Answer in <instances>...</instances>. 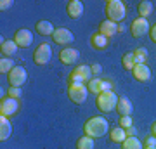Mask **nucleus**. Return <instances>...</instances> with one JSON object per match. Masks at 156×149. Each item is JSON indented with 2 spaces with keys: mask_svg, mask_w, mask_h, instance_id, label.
Masks as SVG:
<instances>
[{
  "mask_svg": "<svg viewBox=\"0 0 156 149\" xmlns=\"http://www.w3.org/2000/svg\"><path fill=\"white\" fill-rule=\"evenodd\" d=\"M90 45H92L94 49H97V50H102V49H106V47H108V38L104 37V35H101L99 31H97L95 35L90 37Z\"/></svg>",
  "mask_w": 156,
  "mask_h": 149,
  "instance_id": "obj_20",
  "label": "nucleus"
},
{
  "mask_svg": "<svg viewBox=\"0 0 156 149\" xmlns=\"http://www.w3.org/2000/svg\"><path fill=\"white\" fill-rule=\"evenodd\" d=\"M0 52H2V57H11L17 52V45L14 40H2L0 44Z\"/></svg>",
  "mask_w": 156,
  "mask_h": 149,
  "instance_id": "obj_17",
  "label": "nucleus"
},
{
  "mask_svg": "<svg viewBox=\"0 0 156 149\" xmlns=\"http://www.w3.org/2000/svg\"><path fill=\"white\" fill-rule=\"evenodd\" d=\"M137 12H139V17L147 19V16L153 12V4H151L149 0H142V2H139V5H137Z\"/></svg>",
  "mask_w": 156,
  "mask_h": 149,
  "instance_id": "obj_23",
  "label": "nucleus"
},
{
  "mask_svg": "<svg viewBox=\"0 0 156 149\" xmlns=\"http://www.w3.org/2000/svg\"><path fill=\"white\" fill-rule=\"evenodd\" d=\"M102 85H104V80H101V78H92L90 82H87V90H89V94L99 95L101 92H102Z\"/></svg>",
  "mask_w": 156,
  "mask_h": 149,
  "instance_id": "obj_21",
  "label": "nucleus"
},
{
  "mask_svg": "<svg viewBox=\"0 0 156 149\" xmlns=\"http://www.w3.org/2000/svg\"><path fill=\"white\" fill-rule=\"evenodd\" d=\"M35 28H37V33L42 35V37L54 35V31H56V28H54V24H52L50 21H38L37 24H35Z\"/></svg>",
  "mask_w": 156,
  "mask_h": 149,
  "instance_id": "obj_18",
  "label": "nucleus"
},
{
  "mask_svg": "<svg viewBox=\"0 0 156 149\" xmlns=\"http://www.w3.org/2000/svg\"><path fill=\"white\" fill-rule=\"evenodd\" d=\"M120 127L122 128L132 127V116H122V118H120Z\"/></svg>",
  "mask_w": 156,
  "mask_h": 149,
  "instance_id": "obj_30",
  "label": "nucleus"
},
{
  "mask_svg": "<svg viewBox=\"0 0 156 149\" xmlns=\"http://www.w3.org/2000/svg\"><path fill=\"white\" fill-rule=\"evenodd\" d=\"M87 95H89V90L85 83H71L68 88V97L75 104H83L87 101Z\"/></svg>",
  "mask_w": 156,
  "mask_h": 149,
  "instance_id": "obj_4",
  "label": "nucleus"
},
{
  "mask_svg": "<svg viewBox=\"0 0 156 149\" xmlns=\"http://www.w3.org/2000/svg\"><path fill=\"white\" fill-rule=\"evenodd\" d=\"M130 33L134 35L135 38H142L146 33H149V23H147V19H144V17L134 19L132 24H130Z\"/></svg>",
  "mask_w": 156,
  "mask_h": 149,
  "instance_id": "obj_8",
  "label": "nucleus"
},
{
  "mask_svg": "<svg viewBox=\"0 0 156 149\" xmlns=\"http://www.w3.org/2000/svg\"><path fill=\"white\" fill-rule=\"evenodd\" d=\"M106 90H111V82H104V85H102V92H106Z\"/></svg>",
  "mask_w": 156,
  "mask_h": 149,
  "instance_id": "obj_36",
  "label": "nucleus"
},
{
  "mask_svg": "<svg viewBox=\"0 0 156 149\" xmlns=\"http://www.w3.org/2000/svg\"><path fill=\"white\" fill-rule=\"evenodd\" d=\"M21 88H17V87H11L9 88V90H7V95H9V97H12V99H19V97H21Z\"/></svg>",
  "mask_w": 156,
  "mask_h": 149,
  "instance_id": "obj_29",
  "label": "nucleus"
},
{
  "mask_svg": "<svg viewBox=\"0 0 156 149\" xmlns=\"http://www.w3.org/2000/svg\"><path fill=\"white\" fill-rule=\"evenodd\" d=\"M99 33L104 35L106 38L115 37V35L118 33V24L116 23H113V21H109V19H106V21H102L99 24Z\"/></svg>",
  "mask_w": 156,
  "mask_h": 149,
  "instance_id": "obj_15",
  "label": "nucleus"
},
{
  "mask_svg": "<svg viewBox=\"0 0 156 149\" xmlns=\"http://www.w3.org/2000/svg\"><path fill=\"white\" fill-rule=\"evenodd\" d=\"M144 149H156V146H153V147H144Z\"/></svg>",
  "mask_w": 156,
  "mask_h": 149,
  "instance_id": "obj_38",
  "label": "nucleus"
},
{
  "mask_svg": "<svg viewBox=\"0 0 156 149\" xmlns=\"http://www.w3.org/2000/svg\"><path fill=\"white\" fill-rule=\"evenodd\" d=\"M106 16L109 21L120 23L127 16V9L122 0H108L106 2Z\"/></svg>",
  "mask_w": 156,
  "mask_h": 149,
  "instance_id": "obj_3",
  "label": "nucleus"
},
{
  "mask_svg": "<svg viewBox=\"0 0 156 149\" xmlns=\"http://www.w3.org/2000/svg\"><path fill=\"white\" fill-rule=\"evenodd\" d=\"M11 5H12V2H11V0H2V2H0V9H2V11L9 9Z\"/></svg>",
  "mask_w": 156,
  "mask_h": 149,
  "instance_id": "obj_33",
  "label": "nucleus"
},
{
  "mask_svg": "<svg viewBox=\"0 0 156 149\" xmlns=\"http://www.w3.org/2000/svg\"><path fill=\"white\" fill-rule=\"evenodd\" d=\"M50 57H52V49H50L49 44H40L33 52V61L40 66H45L50 61Z\"/></svg>",
  "mask_w": 156,
  "mask_h": 149,
  "instance_id": "obj_7",
  "label": "nucleus"
},
{
  "mask_svg": "<svg viewBox=\"0 0 156 149\" xmlns=\"http://www.w3.org/2000/svg\"><path fill=\"white\" fill-rule=\"evenodd\" d=\"M12 133V127H11V122L7 120L5 116H0V140L4 142L7 139L11 137Z\"/></svg>",
  "mask_w": 156,
  "mask_h": 149,
  "instance_id": "obj_19",
  "label": "nucleus"
},
{
  "mask_svg": "<svg viewBox=\"0 0 156 149\" xmlns=\"http://www.w3.org/2000/svg\"><path fill=\"white\" fill-rule=\"evenodd\" d=\"M116 104H118V95L113 90L101 92L95 99V106L101 113H111L113 109H116Z\"/></svg>",
  "mask_w": 156,
  "mask_h": 149,
  "instance_id": "obj_2",
  "label": "nucleus"
},
{
  "mask_svg": "<svg viewBox=\"0 0 156 149\" xmlns=\"http://www.w3.org/2000/svg\"><path fill=\"white\" fill-rule=\"evenodd\" d=\"M52 40L57 45H68L75 40V37H73V33L69 30H66V28H57L56 31H54V35H52Z\"/></svg>",
  "mask_w": 156,
  "mask_h": 149,
  "instance_id": "obj_11",
  "label": "nucleus"
},
{
  "mask_svg": "<svg viewBox=\"0 0 156 149\" xmlns=\"http://www.w3.org/2000/svg\"><path fill=\"white\" fill-rule=\"evenodd\" d=\"M132 73H134V78L139 82H149L151 80V69L146 64H135Z\"/></svg>",
  "mask_w": 156,
  "mask_h": 149,
  "instance_id": "obj_14",
  "label": "nucleus"
},
{
  "mask_svg": "<svg viewBox=\"0 0 156 149\" xmlns=\"http://www.w3.org/2000/svg\"><path fill=\"white\" fill-rule=\"evenodd\" d=\"M149 37H151V40L156 44V24H153V28H149Z\"/></svg>",
  "mask_w": 156,
  "mask_h": 149,
  "instance_id": "obj_34",
  "label": "nucleus"
},
{
  "mask_svg": "<svg viewBox=\"0 0 156 149\" xmlns=\"http://www.w3.org/2000/svg\"><path fill=\"white\" fill-rule=\"evenodd\" d=\"M24 82H26V69L23 66H14V69L9 73V83H11V87L21 88V85H24Z\"/></svg>",
  "mask_w": 156,
  "mask_h": 149,
  "instance_id": "obj_9",
  "label": "nucleus"
},
{
  "mask_svg": "<svg viewBox=\"0 0 156 149\" xmlns=\"http://www.w3.org/2000/svg\"><path fill=\"white\" fill-rule=\"evenodd\" d=\"M78 57H80V52L76 49H73V47H66V49H62L59 52V59L64 64H75L78 61Z\"/></svg>",
  "mask_w": 156,
  "mask_h": 149,
  "instance_id": "obj_12",
  "label": "nucleus"
},
{
  "mask_svg": "<svg viewBox=\"0 0 156 149\" xmlns=\"http://www.w3.org/2000/svg\"><path fill=\"white\" fill-rule=\"evenodd\" d=\"M90 69H92V75H101V71H102L101 64H92V66H90Z\"/></svg>",
  "mask_w": 156,
  "mask_h": 149,
  "instance_id": "obj_32",
  "label": "nucleus"
},
{
  "mask_svg": "<svg viewBox=\"0 0 156 149\" xmlns=\"http://www.w3.org/2000/svg\"><path fill=\"white\" fill-rule=\"evenodd\" d=\"M14 42H16L17 47L26 49V47H30V45H31V42H33V35H31V31H30V30L21 28V30H17L16 35H14Z\"/></svg>",
  "mask_w": 156,
  "mask_h": 149,
  "instance_id": "obj_10",
  "label": "nucleus"
},
{
  "mask_svg": "<svg viewBox=\"0 0 156 149\" xmlns=\"http://www.w3.org/2000/svg\"><path fill=\"white\" fill-rule=\"evenodd\" d=\"M108 130H109V125H108V120L102 118V116H92L90 120H87L83 125V132L85 135H89L92 139L102 137L106 135Z\"/></svg>",
  "mask_w": 156,
  "mask_h": 149,
  "instance_id": "obj_1",
  "label": "nucleus"
},
{
  "mask_svg": "<svg viewBox=\"0 0 156 149\" xmlns=\"http://www.w3.org/2000/svg\"><path fill=\"white\" fill-rule=\"evenodd\" d=\"M134 59H135V64H146V59H147V50L142 47V49H137L134 50Z\"/></svg>",
  "mask_w": 156,
  "mask_h": 149,
  "instance_id": "obj_27",
  "label": "nucleus"
},
{
  "mask_svg": "<svg viewBox=\"0 0 156 149\" xmlns=\"http://www.w3.org/2000/svg\"><path fill=\"white\" fill-rule=\"evenodd\" d=\"M17 111H19V99H12V97H2L0 101V116H9L16 115Z\"/></svg>",
  "mask_w": 156,
  "mask_h": 149,
  "instance_id": "obj_6",
  "label": "nucleus"
},
{
  "mask_svg": "<svg viewBox=\"0 0 156 149\" xmlns=\"http://www.w3.org/2000/svg\"><path fill=\"white\" fill-rule=\"evenodd\" d=\"M76 149H94V139L83 135L76 140Z\"/></svg>",
  "mask_w": 156,
  "mask_h": 149,
  "instance_id": "obj_25",
  "label": "nucleus"
},
{
  "mask_svg": "<svg viewBox=\"0 0 156 149\" xmlns=\"http://www.w3.org/2000/svg\"><path fill=\"white\" fill-rule=\"evenodd\" d=\"M14 61H12L11 57H2L0 59V73L4 75V73H11L12 69H14Z\"/></svg>",
  "mask_w": 156,
  "mask_h": 149,
  "instance_id": "obj_26",
  "label": "nucleus"
},
{
  "mask_svg": "<svg viewBox=\"0 0 156 149\" xmlns=\"http://www.w3.org/2000/svg\"><path fill=\"white\" fill-rule=\"evenodd\" d=\"M142 146H144V147H153V146H156V137H154V135L146 137L144 142H142Z\"/></svg>",
  "mask_w": 156,
  "mask_h": 149,
  "instance_id": "obj_31",
  "label": "nucleus"
},
{
  "mask_svg": "<svg viewBox=\"0 0 156 149\" xmlns=\"http://www.w3.org/2000/svg\"><path fill=\"white\" fill-rule=\"evenodd\" d=\"M66 11H68V16L71 19H78L83 14V4L80 0H69L66 5Z\"/></svg>",
  "mask_w": 156,
  "mask_h": 149,
  "instance_id": "obj_13",
  "label": "nucleus"
},
{
  "mask_svg": "<svg viewBox=\"0 0 156 149\" xmlns=\"http://www.w3.org/2000/svg\"><path fill=\"white\" fill-rule=\"evenodd\" d=\"M125 133H127V137H135V128L134 127L125 128Z\"/></svg>",
  "mask_w": 156,
  "mask_h": 149,
  "instance_id": "obj_35",
  "label": "nucleus"
},
{
  "mask_svg": "<svg viewBox=\"0 0 156 149\" xmlns=\"http://www.w3.org/2000/svg\"><path fill=\"white\" fill-rule=\"evenodd\" d=\"M132 102L127 97H118V104H116V111L120 116H130L132 115Z\"/></svg>",
  "mask_w": 156,
  "mask_h": 149,
  "instance_id": "obj_16",
  "label": "nucleus"
},
{
  "mask_svg": "<svg viewBox=\"0 0 156 149\" xmlns=\"http://www.w3.org/2000/svg\"><path fill=\"white\" fill-rule=\"evenodd\" d=\"M90 80H92V69L87 64L76 66L69 75V85L71 83H85V82H90Z\"/></svg>",
  "mask_w": 156,
  "mask_h": 149,
  "instance_id": "obj_5",
  "label": "nucleus"
},
{
  "mask_svg": "<svg viewBox=\"0 0 156 149\" xmlns=\"http://www.w3.org/2000/svg\"><path fill=\"white\" fill-rule=\"evenodd\" d=\"M109 139H111V142H123V140L127 139L125 128H122V127H113L111 130H109Z\"/></svg>",
  "mask_w": 156,
  "mask_h": 149,
  "instance_id": "obj_22",
  "label": "nucleus"
},
{
  "mask_svg": "<svg viewBox=\"0 0 156 149\" xmlns=\"http://www.w3.org/2000/svg\"><path fill=\"white\" fill-rule=\"evenodd\" d=\"M122 62H123V68H125V69H134V66H135L134 52H128V54H125V55H123Z\"/></svg>",
  "mask_w": 156,
  "mask_h": 149,
  "instance_id": "obj_28",
  "label": "nucleus"
},
{
  "mask_svg": "<svg viewBox=\"0 0 156 149\" xmlns=\"http://www.w3.org/2000/svg\"><path fill=\"white\" fill-rule=\"evenodd\" d=\"M122 149H144V146L137 137H127L122 142Z\"/></svg>",
  "mask_w": 156,
  "mask_h": 149,
  "instance_id": "obj_24",
  "label": "nucleus"
},
{
  "mask_svg": "<svg viewBox=\"0 0 156 149\" xmlns=\"http://www.w3.org/2000/svg\"><path fill=\"white\" fill-rule=\"evenodd\" d=\"M151 132H153V135L156 137V123H153V127H151Z\"/></svg>",
  "mask_w": 156,
  "mask_h": 149,
  "instance_id": "obj_37",
  "label": "nucleus"
}]
</instances>
